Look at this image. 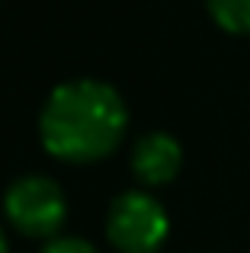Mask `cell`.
I'll return each instance as SVG.
<instances>
[{
	"label": "cell",
	"instance_id": "6da1fadb",
	"mask_svg": "<svg viewBox=\"0 0 250 253\" xmlns=\"http://www.w3.org/2000/svg\"><path fill=\"white\" fill-rule=\"evenodd\" d=\"M122 96L103 81H68L48 93L39 116V138L45 151L68 164H90L116 151L125 135Z\"/></svg>",
	"mask_w": 250,
	"mask_h": 253
},
{
	"label": "cell",
	"instance_id": "8992f818",
	"mask_svg": "<svg viewBox=\"0 0 250 253\" xmlns=\"http://www.w3.org/2000/svg\"><path fill=\"white\" fill-rule=\"evenodd\" d=\"M42 253H100V250H96L93 244L81 241V237H58V241H51Z\"/></svg>",
	"mask_w": 250,
	"mask_h": 253
},
{
	"label": "cell",
	"instance_id": "5b68a950",
	"mask_svg": "<svg viewBox=\"0 0 250 253\" xmlns=\"http://www.w3.org/2000/svg\"><path fill=\"white\" fill-rule=\"evenodd\" d=\"M206 3L212 19L225 32H234V36L250 32V0H206Z\"/></svg>",
	"mask_w": 250,
	"mask_h": 253
},
{
	"label": "cell",
	"instance_id": "277c9868",
	"mask_svg": "<svg viewBox=\"0 0 250 253\" xmlns=\"http://www.w3.org/2000/svg\"><path fill=\"white\" fill-rule=\"evenodd\" d=\"M183 151L176 144V138L164 135V131H151L135 144L131 154V170L138 173V179L148 186H164L180 173Z\"/></svg>",
	"mask_w": 250,
	"mask_h": 253
},
{
	"label": "cell",
	"instance_id": "7a4b0ae2",
	"mask_svg": "<svg viewBox=\"0 0 250 253\" xmlns=\"http://www.w3.org/2000/svg\"><path fill=\"white\" fill-rule=\"evenodd\" d=\"M167 211L148 192H125L113 202L106 234L119 253H154L167 237Z\"/></svg>",
	"mask_w": 250,
	"mask_h": 253
},
{
	"label": "cell",
	"instance_id": "52a82bcc",
	"mask_svg": "<svg viewBox=\"0 0 250 253\" xmlns=\"http://www.w3.org/2000/svg\"><path fill=\"white\" fill-rule=\"evenodd\" d=\"M0 253H6V237H3V231H0Z\"/></svg>",
	"mask_w": 250,
	"mask_h": 253
},
{
	"label": "cell",
	"instance_id": "3957f363",
	"mask_svg": "<svg viewBox=\"0 0 250 253\" xmlns=\"http://www.w3.org/2000/svg\"><path fill=\"white\" fill-rule=\"evenodd\" d=\"M3 211L10 224L32 237H51L64 224L68 205L64 192L48 176H19L3 196Z\"/></svg>",
	"mask_w": 250,
	"mask_h": 253
}]
</instances>
